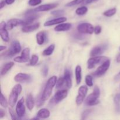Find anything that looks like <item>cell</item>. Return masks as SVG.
<instances>
[{"instance_id":"14","label":"cell","mask_w":120,"mask_h":120,"mask_svg":"<svg viewBox=\"0 0 120 120\" xmlns=\"http://www.w3.org/2000/svg\"><path fill=\"white\" fill-rule=\"evenodd\" d=\"M0 35H1V39L4 42H8L9 41V34L8 32L7 31V24L3 21L0 23Z\"/></svg>"},{"instance_id":"26","label":"cell","mask_w":120,"mask_h":120,"mask_svg":"<svg viewBox=\"0 0 120 120\" xmlns=\"http://www.w3.org/2000/svg\"><path fill=\"white\" fill-rule=\"evenodd\" d=\"M50 111L46 109H41L37 114V117L39 118H47L50 116Z\"/></svg>"},{"instance_id":"3","label":"cell","mask_w":120,"mask_h":120,"mask_svg":"<svg viewBox=\"0 0 120 120\" xmlns=\"http://www.w3.org/2000/svg\"><path fill=\"white\" fill-rule=\"evenodd\" d=\"M22 90V86L20 84H17L14 86V87L12 89V91L9 95V100H8V103L12 108L16 104L18 100V97L19 95L21 94Z\"/></svg>"},{"instance_id":"34","label":"cell","mask_w":120,"mask_h":120,"mask_svg":"<svg viewBox=\"0 0 120 120\" xmlns=\"http://www.w3.org/2000/svg\"><path fill=\"white\" fill-rule=\"evenodd\" d=\"M39 60V57L36 55H33L32 56L31 59H30V62H29V65L32 66H35V64L37 63V62H38Z\"/></svg>"},{"instance_id":"4","label":"cell","mask_w":120,"mask_h":120,"mask_svg":"<svg viewBox=\"0 0 120 120\" xmlns=\"http://www.w3.org/2000/svg\"><path fill=\"white\" fill-rule=\"evenodd\" d=\"M100 95V90L99 87L96 86L94 88L93 93L89 94L87 97L85 101L86 104L88 105H94L98 104L99 103L98 98Z\"/></svg>"},{"instance_id":"24","label":"cell","mask_w":120,"mask_h":120,"mask_svg":"<svg viewBox=\"0 0 120 120\" xmlns=\"http://www.w3.org/2000/svg\"><path fill=\"white\" fill-rule=\"evenodd\" d=\"M46 40V34L44 31H41L36 34V42L38 44L41 45L43 44Z\"/></svg>"},{"instance_id":"29","label":"cell","mask_w":120,"mask_h":120,"mask_svg":"<svg viewBox=\"0 0 120 120\" xmlns=\"http://www.w3.org/2000/svg\"><path fill=\"white\" fill-rule=\"evenodd\" d=\"M116 12H117V9L116 8H113L104 12L103 13V15L107 17H111L116 14Z\"/></svg>"},{"instance_id":"7","label":"cell","mask_w":120,"mask_h":120,"mask_svg":"<svg viewBox=\"0 0 120 120\" xmlns=\"http://www.w3.org/2000/svg\"><path fill=\"white\" fill-rule=\"evenodd\" d=\"M88 87L86 86H82L78 90V95L76 99V103L77 105H80L84 101L86 96L87 93Z\"/></svg>"},{"instance_id":"20","label":"cell","mask_w":120,"mask_h":120,"mask_svg":"<svg viewBox=\"0 0 120 120\" xmlns=\"http://www.w3.org/2000/svg\"><path fill=\"white\" fill-rule=\"evenodd\" d=\"M28 16H26L25 19L23 20V26H26L28 25H30L34 21H35L36 19L38 18V15L35 14L34 13L32 14H28Z\"/></svg>"},{"instance_id":"18","label":"cell","mask_w":120,"mask_h":120,"mask_svg":"<svg viewBox=\"0 0 120 120\" xmlns=\"http://www.w3.org/2000/svg\"><path fill=\"white\" fill-rule=\"evenodd\" d=\"M66 21L67 18L66 17H59L57 18L53 19L46 21L44 23V26H50L54 25L63 23V22H65Z\"/></svg>"},{"instance_id":"36","label":"cell","mask_w":120,"mask_h":120,"mask_svg":"<svg viewBox=\"0 0 120 120\" xmlns=\"http://www.w3.org/2000/svg\"><path fill=\"white\" fill-rule=\"evenodd\" d=\"M85 0H73V1H71V2H69L66 5V7H73V6L76 5L80 4L83 2Z\"/></svg>"},{"instance_id":"42","label":"cell","mask_w":120,"mask_h":120,"mask_svg":"<svg viewBox=\"0 0 120 120\" xmlns=\"http://www.w3.org/2000/svg\"><path fill=\"white\" fill-rule=\"evenodd\" d=\"M48 67H47L46 66H45L44 68H43V69H42V74H43V75L45 76V77H46V76L48 75Z\"/></svg>"},{"instance_id":"17","label":"cell","mask_w":120,"mask_h":120,"mask_svg":"<svg viewBox=\"0 0 120 120\" xmlns=\"http://www.w3.org/2000/svg\"><path fill=\"white\" fill-rule=\"evenodd\" d=\"M63 77L64 79L65 86L68 89H70L72 87V80H71V73L69 69H66L64 70V77Z\"/></svg>"},{"instance_id":"5","label":"cell","mask_w":120,"mask_h":120,"mask_svg":"<svg viewBox=\"0 0 120 120\" xmlns=\"http://www.w3.org/2000/svg\"><path fill=\"white\" fill-rule=\"evenodd\" d=\"M108 59L107 57L102 56H96L89 59L87 61L88 69H91L93 68H95L96 65L100 63H103L107 60Z\"/></svg>"},{"instance_id":"23","label":"cell","mask_w":120,"mask_h":120,"mask_svg":"<svg viewBox=\"0 0 120 120\" xmlns=\"http://www.w3.org/2000/svg\"><path fill=\"white\" fill-rule=\"evenodd\" d=\"M14 66V63L12 62H9L8 63H7L5 64L1 68V76H4L5 74L7 73L9 70H11L12 68Z\"/></svg>"},{"instance_id":"22","label":"cell","mask_w":120,"mask_h":120,"mask_svg":"<svg viewBox=\"0 0 120 120\" xmlns=\"http://www.w3.org/2000/svg\"><path fill=\"white\" fill-rule=\"evenodd\" d=\"M34 104H35V101H34L32 94L31 93H29V94H28L26 98V104L28 110L31 111L34 108Z\"/></svg>"},{"instance_id":"25","label":"cell","mask_w":120,"mask_h":120,"mask_svg":"<svg viewBox=\"0 0 120 120\" xmlns=\"http://www.w3.org/2000/svg\"><path fill=\"white\" fill-rule=\"evenodd\" d=\"M75 76H76V83L77 85L80 84L82 81V68L80 66L77 65L75 69Z\"/></svg>"},{"instance_id":"8","label":"cell","mask_w":120,"mask_h":120,"mask_svg":"<svg viewBox=\"0 0 120 120\" xmlns=\"http://www.w3.org/2000/svg\"><path fill=\"white\" fill-rule=\"evenodd\" d=\"M110 66V60L109 59H107L105 60L104 63H102L100 66L97 68V70L94 71L93 73V75L96 77H100L104 75L105 72L108 70Z\"/></svg>"},{"instance_id":"50","label":"cell","mask_w":120,"mask_h":120,"mask_svg":"<svg viewBox=\"0 0 120 120\" xmlns=\"http://www.w3.org/2000/svg\"></svg>"},{"instance_id":"48","label":"cell","mask_w":120,"mask_h":120,"mask_svg":"<svg viewBox=\"0 0 120 120\" xmlns=\"http://www.w3.org/2000/svg\"><path fill=\"white\" fill-rule=\"evenodd\" d=\"M5 49H6V46H4L2 45H1V46H0V50H1V51H2V50H5Z\"/></svg>"},{"instance_id":"32","label":"cell","mask_w":120,"mask_h":120,"mask_svg":"<svg viewBox=\"0 0 120 120\" xmlns=\"http://www.w3.org/2000/svg\"><path fill=\"white\" fill-rule=\"evenodd\" d=\"M85 82L87 86L92 87L93 86V77L91 75H87V76H86Z\"/></svg>"},{"instance_id":"6","label":"cell","mask_w":120,"mask_h":120,"mask_svg":"<svg viewBox=\"0 0 120 120\" xmlns=\"http://www.w3.org/2000/svg\"><path fill=\"white\" fill-rule=\"evenodd\" d=\"M58 6V4L57 3H52V4H44L42 5L41 6H39L37 8H35L32 10H29V11L27 12L26 14H32V13L35 12H44V11H50L51 9H53V8H56Z\"/></svg>"},{"instance_id":"35","label":"cell","mask_w":120,"mask_h":120,"mask_svg":"<svg viewBox=\"0 0 120 120\" xmlns=\"http://www.w3.org/2000/svg\"><path fill=\"white\" fill-rule=\"evenodd\" d=\"M64 84L65 85L64 77H60L57 80V83H56V89H60V88L62 87Z\"/></svg>"},{"instance_id":"1","label":"cell","mask_w":120,"mask_h":120,"mask_svg":"<svg viewBox=\"0 0 120 120\" xmlns=\"http://www.w3.org/2000/svg\"><path fill=\"white\" fill-rule=\"evenodd\" d=\"M57 80V77L55 76L51 77L48 80L42 93V97L44 100H47L50 97L52 93L53 88L56 84Z\"/></svg>"},{"instance_id":"38","label":"cell","mask_w":120,"mask_h":120,"mask_svg":"<svg viewBox=\"0 0 120 120\" xmlns=\"http://www.w3.org/2000/svg\"><path fill=\"white\" fill-rule=\"evenodd\" d=\"M42 2V0H29L28 2V4L30 6H36L40 4Z\"/></svg>"},{"instance_id":"49","label":"cell","mask_w":120,"mask_h":120,"mask_svg":"<svg viewBox=\"0 0 120 120\" xmlns=\"http://www.w3.org/2000/svg\"><path fill=\"white\" fill-rule=\"evenodd\" d=\"M117 62H118V63H120V54L119 55H118V56H117Z\"/></svg>"},{"instance_id":"37","label":"cell","mask_w":120,"mask_h":120,"mask_svg":"<svg viewBox=\"0 0 120 120\" xmlns=\"http://www.w3.org/2000/svg\"><path fill=\"white\" fill-rule=\"evenodd\" d=\"M52 15L54 16H61L64 14V11L63 10H56L52 11L51 12Z\"/></svg>"},{"instance_id":"12","label":"cell","mask_w":120,"mask_h":120,"mask_svg":"<svg viewBox=\"0 0 120 120\" xmlns=\"http://www.w3.org/2000/svg\"><path fill=\"white\" fill-rule=\"evenodd\" d=\"M14 80L17 83H29L32 80V77L28 74L19 73L15 76Z\"/></svg>"},{"instance_id":"13","label":"cell","mask_w":120,"mask_h":120,"mask_svg":"<svg viewBox=\"0 0 120 120\" xmlns=\"http://www.w3.org/2000/svg\"><path fill=\"white\" fill-rule=\"evenodd\" d=\"M16 113L18 117H22L25 113V107L24 105V98L22 97L18 101L16 106Z\"/></svg>"},{"instance_id":"43","label":"cell","mask_w":120,"mask_h":120,"mask_svg":"<svg viewBox=\"0 0 120 120\" xmlns=\"http://www.w3.org/2000/svg\"><path fill=\"white\" fill-rule=\"evenodd\" d=\"M5 111L2 109H0V118H2L4 117H5Z\"/></svg>"},{"instance_id":"39","label":"cell","mask_w":120,"mask_h":120,"mask_svg":"<svg viewBox=\"0 0 120 120\" xmlns=\"http://www.w3.org/2000/svg\"><path fill=\"white\" fill-rule=\"evenodd\" d=\"M101 32V27L100 26H96L94 28V32L96 35H98Z\"/></svg>"},{"instance_id":"45","label":"cell","mask_w":120,"mask_h":120,"mask_svg":"<svg viewBox=\"0 0 120 120\" xmlns=\"http://www.w3.org/2000/svg\"><path fill=\"white\" fill-rule=\"evenodd\" d=\"M7 5H11L15 1V0H5Z\"/></svg>"},{"instance_id":"16","label":"cell","mask_w":120,"mask_h":120,"mask_svg":"<svg viewBox=\"0 0 120 120\" xmlns=\"http://www.w3.org/2000/svg\"><path fill=\"white\" fill-rule=\"evenodd\" d=\"M23 20L19 19H11L8 21L7 23V28L8 30H11L14 27L18 25L23 26Z\"/></svg>"},{"instance_id":"33","label":"cell","mask_w":120,"mask_h":120,"mask_svg":"<svg viewBox=\"0 0 120 120\" xmlns=\"http://www.w3.org/2000/svg\"><path fill=\"white\" fill-rule=\"evenodd\" d=\"M0 104H1V106H2L4 108H7L8 107V105L9 103H8L7 100L5 98V97L4 96L3 94L1 93V99H0Z\"/></svg>"},{"instance_id":"27","label":"cell","mask_w":120,"mask_h":120,"mask_svg":"<svg viewBox=\"0 0 120 120\" xmlns=\"http://www.w3.org/2000/svg\"><path fill=\"white\" fill-rule=\"evenodd\" d=\"M55 45L54 44H52L49 46L48 48H47L46 49H45L43 50V53H42V55L45 56H48L51 55L52 54L54 50H55Z\"/></svg>"},{"instance_id":"46","label":"cell","mask_w":120,"mask_h":120,"mask_svg":"<svg viewBox=\"0 0 120 120\" xmlns=\"http://www.w3.org/2000/svg\"><path fill=\"white\" fill-rule=\"evenodd\" d=\"M5 4H7L5 2V0H3V1H2L1 2V6H0V7H1V9H2V8H4V7H5Z\"/></svg>"},{"instance_id":"30","label":"cell","mask_w":120,"mask_h":120,"mask_svg":"<svg viewBox=\"0 0 120 120\" xmlns=\"http://www.w3.org/2000/svg\"><path fill=\"white\" fill-rule=\"evenodd\" d=\"M114 103L116 104V110L117 111H120V94L116 95L114 98Z\"/></svg>"},{"instance_id":"47","label":"cell","mask_w":120,"mask_h":120,"mask_svg":"<svg viewBox=\"0 0 120 120\" xmlns=\"http://www.w3.org/2000/svg\"><path fill=\"white\" fill-rule=\"evenodd\" d=\"M94 1H96V0H86V4H90Z\"/></svg>"},{"instance_id":"31","label":"cell","mask_w":120,"mask_h":120,"mask_svg":"<svg viewBox=\"0 0 120 120\" xmlns=\"http://www.w3.org/2000/svg\"><path fill=\"white\" fill-rule=\"evenodd\" d=\"M45 100H44V99L43 98V97H42V94H40L39 96L38 97L37 100H36V105H37V107H40L42 105H43Z\"/></svg>"},{"instance_id":"11","label":"cell","mask_w":120,"mask_h":120,"mask_svg":"<svg viewBox=\"0 0 120 120\" xmlns=\"http://www.w3.org/2000/svg\"><path fill=\"white\" fill-rule=\"evenodd\" d=\"M68 90H66V89L58 90L55 93L53 98L51 100V101L53 102L55 104H57V103H59L61 101L63 100V99H64L68 96Z\"/></svg>"},{"instance_id":"9","label":"cell","mask_w":120,"mask_h":120,"mask_svg":"<svg viewBox=\"0 0 120 120\" xmlns=\"http://www.w3.org/2000/svg\"><path fill=\"white\" fill-rule=\"evenodd\" d=\"M77 29L80 33L87 34H93L94 32V27L91 23H82L79 25Z\"/></svg>"},{"instance_id":"10","label":"cell","mask_w":120,"mask_h":120,"mask_svg":"<svg viewBox=\"0 0 120 120\" xmlns=\"http://www.w3.org/2000/svg\"><path fill=\"white\" fill-rule=\"evenodd\" d=\"M29 56H30V49L28 48H26L22 50L21 56L15 57L14 60V62L17 63H26L29 60Z\"/></svg>"},{"instance_id":"40","label":"cell","mask_w":120,"mask_h":120,"mask_svg":"<svg viewBox=\"0 0 120 120\" xmlns=\"http://www.w3.org/2000/svg\"><path fill=\"white\" fill-rule=\"evenodd\" d=\"M9 112L11 117V118L12 120H16L18 118V117H16V116H15V114L14 113V111H13V110L11 109V108H9Z\"/></svg>"},{"instance_id":"41","label":"cell","mask_w":120,"mask_h":120,"mask_svg":"<svg viewBox=\"0 0 120 120\" xmlns=\"http://www.w3.org/2000/svg\"><path fill=\"white\" fill-rule=\"evenodd\" d=\"M91 112V110H86L82 114V119H86L87 117L89 115L90 112Z\"/></svg>"},{"instance_id":"15","label":"cell","mask_w":120,"mask_h":120,"mask_svg":"<svg viewBox=\"0 0 120 120\" xmlns=\"http://www.w3.org/2000/svg\"><path fill=\"white\" fill-rule=\"evenodd\" d=\"M107 48V45H101L97 46L93 48L91 52H90V56L91 57L99 56V55L103 54Z\"/></svg>"},{"instance_id":"21","label":"cell","mask_w":120,"mask_h":120,"mask_svg":"<svg viewBox=\"0 0 120 120\" xmlns=\"http://www.w3.org/2000/svg\"><path fill=\"white\" fill-rule=\"evenodd\" d=\"M40 26L39 23H36L33 25H28L26 26H23L22 28V31L25 33H29L34 31L39 28Z\"/></svg>"},{"instance_id":"44","label":"cell","mask_w":120,"mask_h":120,"mask_svg":"<svg viewBox=\"0 0 120 120\" xmlns=\"http://www.w3.org/2000/svg\"><path fill=\"white\" fill-rule=\"evenodd\" d=\"M114 80L116 82H118L120 80V71L114 77Z\"/></svg>"},{"instance_id":"2","label":"cell","mask_w":120,"mask_h":120,"mask_svg":"<svg viewBox=\"0 0 120 120\" xmlns=\"http://www.w3.org/2000/svg\"><path fill=\"white\" fill-rule=\"evenodd\" d=\"M21 51V46L20 43L17 41H14L11 44V46L8 50L6 51L4 53H2L1 55V57H8V58H10V57H13L15 56L16 54L19 53Z\"/></svg>"},{"instance_id":"28","label":"cell","mask_w":120,"mask_h":120,"mask_svg":"<svg viewBox=\"0 0 120 120\" xmlns=\"http://www.w3.org/2000/svg\"><path fill=\"white\" fill-rule=\"evenodd\" d=\"M88 9L86 7H80L76 10V14L78 15H84L87 12Z\"/></svg>"},{"instance_id":"19","label":"cell","mask_w":120,"mask_h":120,"mask_svg":"<svg viewBox=\"0 0 120 120\" xmlns=\"http://www.w3.org/2000/svg\"><path fill=\"white\" fill-rule=\"evenodd\" d=\"M71 24L70 23H63L58 25L54 28L55 31L56 32H63L69 30L71 29Z\"/></svg>"}]
</instances>
